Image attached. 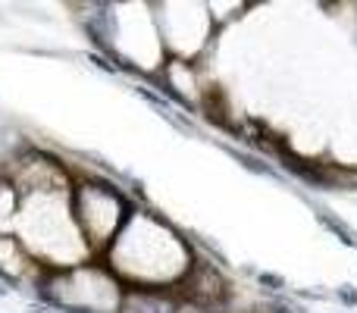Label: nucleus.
I'll return each mask as SVG.
<instances>
[{
  "label": "nucleus",
  "mask_w": 357,
  "mask_h": 313,
  "mask_svg": "<svg viewBox=\"0 0 357 313\" xmlns=\"http://www.w3.org/2000/svg\"><path fill=\"white\" fill-rule=\"evenodd\" d=\"M333 298H335V301H339V304H348V307H357V289H354V285H339Z\"/></svg>",
  "instance_id": "4"
},
{
  "label": "nucleus",
  "mask_w": 357,
  "mask_h": 313,
  "mask_svg": "<svg viewBox=\"0 0 357 313\" xmlns=\"http://www.w3.org/2000/svg\"><path fill=\"white\" fill-rule=\"evenodd\" d=\"M3 295H10V289H6V285L0 282V298H3Z\"/></svg>",
  "instance_id": "6"
},
{
  "label": "nucleus",
  "mask_w": 357,
  "mask_h": 313,
  "mask_svg": "<svg viewBox=\"0 0 357 313\" xmlns=\"http://www.w3.org/2000/svg\"><path fill=\"white\" fill-rule=\"evenodd\" d=\"M88 60H91L98 69H104V72H110V75H113V72H119V69H116V63H107L104 56H98V54H88Z\"/></svg>",
  "instance_id": "5"
},
{
  "label": "nucleus",
  "mask_w": 357,
  "mask_h": 313,
  "mask_svg": "<svg viewBox=\"0 0 357 313\" xmlns=\"http://www.w3.org/2000/svg\"><path fill=\"white\" fill-rule=\"evenodd\" d=\"M229 154H232L235 160H238L241 166H245V169H251V172H257V176H279L276 169H273L270 163H260L257 157H251V154H241V151H235V148H226Z\"/></svg>",
  "instance_id": "2"
},
{
  "label": "nucleus",
  "mask_w": 357,
  "mask_h": 313,
  "mask_svg": "<svg viewBox=\"0 0 357 313\" xmlns=\"http://www.w3.org/2000/svg\"><path fill=\"white\" fill-rule=\"evenodd\" d=\"M317 220H320V226H326L329 232L335 235V238L342 241V245H348V247H357V232L351 226H348L345 220H339L335 213H329V210H317Z\"/></svg>",
  "instance_id": "1"
},
{
  "label": "nucleus",
  "mask_w": 357,
  "mask_h": 313,
  "mask_svg": "<svg viewBox=\"0 0 357 313\" xmlns=\"http://www.w3.org/2000/svg\"><path fill=\"white\" fill-rule=\"evenodd\" d=\"M257 285L266 291H273V295H282L289 285H285L282 276H276V273H257Z\"/></svg>",
  "instance_id": "3"
}]
</instances>
